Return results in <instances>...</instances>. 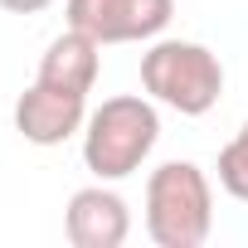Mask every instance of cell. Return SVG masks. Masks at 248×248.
Wrapping results in <instances>:
<instances>
[{
  "instance_id": "6da1fadb",
  "label": "cell",
  "mask_w": 248,
  "mask_h": 248,
  "mask_svg": "<svg viewBox=\"0 0 248 248\" xmlns=\"http://www.w3.org/2000/svg\"><path fill=\"white\" fill-rule=\"evenodd\" d=\"M161 141V112L141 93H117L102 97L83 122V166L93 180H127L137 175Z\"/></svg>"
},
{
  "instance_id": "7a4b0ae2",
  "label": "cell",
  "mask_w": 248,
  "mask_h": 248,
  "mask_svg": "<svg viewBox=\"0 0 248 248\" xmlns=\"http://www.w3.org/2000/svg\"><path fill=\"white\" fill-rule=\"evenodd\" d=\"M146 238L156 248H200L214 233V180L195 161H161L141 200Z\"/></svg>"
},
{
  "instance_id": "3957f363",
  "label": "cell",
  "mask_w": 248,
  "mask_h": 248,
  "mask_svg": "<svg viewBox=\"0 0 248 248\" xmlns=\"http://www.w3.org/2000/svg\"><path fill=\"white\" fill-rule=\"evenodd\" d=\"M141 88L156 107H170L180 117H204L224 97V63L209 44L161 34L141 54Z\"/></svg>"
},
{
  "instance_id": "277c9868",
  "label": "cell",
  "mask_w": 248,
  "mask_h": 248,
  "mask_svg": "<svg viewBox=\"0 0 248 248\" xmlns=\"http://www.w3.org/2000/svg\"><path fill=\"white\" fill-rule=\"evenodd\" d=\"M63 20L107 44H151L175 20V0H63Z\"/></svg>"
},
{
  "instance_id": "5b68a950",
  "label": "cell",
  "mask_w": 248,
  "mask_h": 248,
  "mask_svg": "<svg viewBox=\"0 0 248 248\" xmlns=\"http://www.w3.org/2000/svg\"><path fill=\"white\" fill-rule=\"evenodd\" d=\"M88 93L73 88H54V83H30L15 102V132L30 146H63L68 137H83V122H88Z\"/></svg>"
},
{
  "instance_id": "8992f818",
  "label": "cell",
  "mask_w": 248,
  "mask_h": 248,
  "mask_svg": "<svg viewBox=\"0 0 248 248\" xmlns=\"http://www.w3.org/2000/svg\"><path fill=\"white\" fill-rule=\"evenodd\" d=\"M63 233L73 248H122L132 238V209L112 190V180H97V185H83L68 195V209H63Z\"/></svg>"
},
{
  "instance_id": "52a82bcc",
  "label": "cell",
  "mask_w": 248,
  "mask_h": 248,
  "mask_svg": "<svg viewBox=\"0 0 248 248\" xmlns=\"http://www.w3.org/2000/svg\"><path fill=\"white\" fill-rule=\"evenodd\" d=\"M97 73H102V44L73 25H63V34L49 39L44 59H39V83H54V88H73V93H93L97 88Z\"/></svg>"
},
{
  "instance_id": "ba28073f",
  "label": "cell",
  "mask_w": 248,
  "mask_h": 248,
  "mask_svg": "<svg viewBox=\"0 0 248 248\" xmlns=\"http://www.w3.org/2000/svg\"><path fill=\"white\" fill-rule=\"evenodd\" d=\"M219 190L224 195H233L238 204H248V122L219 146Z\"/></svg>"
},
{
  "instance_id": "9c48e42d",
  "label": "cell",
  "mask_w": 248,
  "mask_h": 248,
  "mask_svg": "<svg viewBox=\"0 0 248 248\" xmlns=\"http://www.w3.org/2000/svg\"><path fill=\"white\" fill-rule=\"evenodd\" d=\"M49 5H54V0H0V10H10V15H39Z\"/></svg>"
}]
</instances>
